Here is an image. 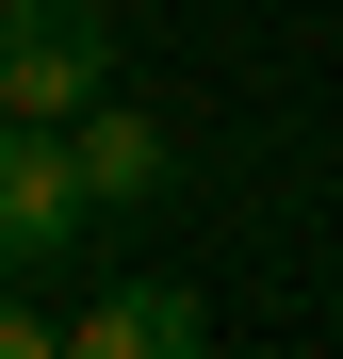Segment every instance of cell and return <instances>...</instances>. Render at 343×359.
Instances as JSON below:
<instances>
[{"mask_svg": "<svg viewBox=\"0 0 343 359\" xmlns=\"http://www.w3.org/2000/svg\"><path fill=\"white\" fill-rule=\"evenodd\" d=\"M98 229V180L66 147V114H0V278H49Z\"/></svg>", "mask_w": 343, "mask_h": 359, "instance_id": "6da1fadb", "label": "cell"}, {"mask_svg": "<svg viewBox=\"0 0 343 359\" xmlns=\"http://www.w3.org/2000/svg\"><path fill=\"white\" fill-rule=\"evenodd\" d=\"M114 98V0H0V114Z\"/></svg>", "mask_w": 343, "mask_h": 359, "instance_id": "7a4b0ae2", "label": "cell"}, {"mask_svg": "<svg viewBox=\"0 0 343 359\" xmlns=\"http://www.w3.org/2000/svg\"><path fill=\"white\" fill-rule=\"evenodd\" d=\"M196 327L213 311H196L180 278H98L82 311H66V359H196Z\"/></svg>", "mask_w": 343, "mask_h": 359, "instance_id": "3957f363", "label": "cell"}, {"mask_svg": "<svg viewBox=\"0 0 343 359\" xmlns=\"http://www.w3.org/2000/svg\"><path fill=\"white\" fill-rule=\"evenodd\" d=\"M66 147H82V180H98V212H147V196H163V163H180L147 114H114V98H82V114H66Z\"/></svg>", "mask_w": 343, "mask_h": 359, "instance_id": "277c9868", "label": "cell"}, {"mask_svg": "<svg viewBox=\"0 0 343 359\" xmlns=\"http://www.w3.org/2000/svg\"><path fill=\"white\" fill-rule=\"evenodd\" d=\"M49 343H66V311H49V294H17V278H0V359H49Z\"/></svg>", "mask_w": 343, "mask_h": 359, "instance_id": "5b68a950", "label": "cell"}]
</instances>
